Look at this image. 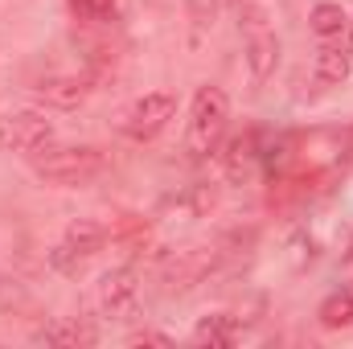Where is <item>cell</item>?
Listing matches in <instances>:
<instances>
[{
  "label": "cell",
  "mask_w": 353,
  "mask_h": 349,
  "mask_svg": "<svg viewBox=\"0 0 353 349\" xmlns=\"http://www.w3.org/2000/svg\"><path fill=\"white\" fill-rule=\"evenodd\" d=\"M230 123V99L222 87H197L193 103H189V123H185V152L193 161H210L226 136Z\"/></svg>",
  "instance_id": "obj_1"
},
{
  "label": "cell",
  "mask_w": 353,
  "mask_h": 349,
  "mask_svg": "<svg viewBox=\"0 0 353 349\" xmlns=\"http://www.w3.org/2000/svg\"><path fill=\"white\" fill-rule=\"evenodd\" d=\"M33 173L46 185L58 189H79L94 177L107 173V152L94 144H70V148H41L33 157Z\"/></svg>",
  "instance_id": "obj_2"
},
{
  "label": "cell",
  "mask_w": 353,
  "mask_h": 349,
  "mask_svg": "<svg viewBox=\"0 0 353 349\" xmlns=\"http://www.w3.org/2000/svg\"><path fill=\"white\" fill-rule=\"evenodd\" d=\"M239 33H243V58H247V70H251V83L263 87L267 79L279 70V33L271 29L267 12L247 0L239 8Z\"/></svg>",
  "instance_id": "obj_3"
},
{
  "label": "cell",
  "mask_w": 353,
  "mask_h": 349,
  "mask_svg": "<svg viewBox=\"0 0 353 349\" xmlns=\"http://www.w3.org/2000/svg\"><path fill=\"white\" fill-rule=\"evenodd\" d=\"M173 115H176V94L173 90H144L140 99H132V103L123 107L119 132H123L128 140H136V144H148V140H157V136L169 128Z\"/></svg>",
  "instance_id": "obj_4"
},
{
  "label": "cell",
  "mask_w": 353,
  "mask_h": 349,
  "mask_svg": "<svg viewBox=\"0 0 353 349\" xmlns=\"http://www.w3.org/2000/svg\"><path fill=\"white\" fill-rule=\"evenodd\" d=\"M54 136H58V128L46 111H8V115H0V152L37 157L41 148L54 144Z\"/></svg>",
  "instance_id": "obj_5"
},
{
  "label": "cell",
  "mask_w": 353,
  "mask_h": 349,
  "mask_svg": "<svg viewBox=\"0 0 353 349\" xmlns=\"http://www.w3.org/2000/svg\"><path fill=\"white\" fill-rule=\"evenodd\" d=\"M103 247H107V226L94 222V218H74L62 230V239L50 247V267L62 271V275H70V271H79L87 259H94Z\"/></svg>",
  "instance_id": "obj_6"
},
{
  "label": "cell",
  "mask_w": 353,
  "mask_h": 349,
  "mask_svg": "<svg viewBox=\"0 0 353 349\" xmlns=\"http://www.w3.org/2000/svg\"><path fill=\"white\" fill-rule=\"evenodd\" d=\"M140 300V279L132 267H115L99 279V308L107 317H128Z\"/></svg>",
  "instance_id": "obj_7"
},
{
  "label": "cell",
  "mask_w": 353,
  "mask_h": 349,
  "mask_svg": "<svg viewBox=\"0 0 353 349\" xmlns=\"http://www.w3.org/2000/svg\"><path fill=\"white\" fill-rule=\"evenodd\" d=\"M214 263H218V251H214V247H189V251H181L176 259H169L165 279H169V288L185 292V288L201 283V279L214 271Z\"/></svg>",
  "instance_id": "obj_8"
},
{
  "label": "cell",
  "mask_w": 353,
  "mask_h": 349,
  "mask_svg": "<svg viewBox=\"0 0 353 349\" xmlns=\"http://www.w3.org/2000/svg\"><path fill=\"white\" fill-rule=\"evenodd\" d=\"M350 70H353L350 46H341V37H337V41H321L316 62H312V79H316V87H341V83L350 79Z\"/></svg>",
  "instance_id": "obj_9"
},
{
  "label": "cell",
  "mask_w": 353,
  "mask_h": 349,
  "mask_svg": "<svg viewBox=\"0 0 353 349\" xmlns=\"http://www.w3.org/2000/svg\"><path fill=\"white\" fill-rule=\"evenodd\" d=\"M37 94H41L50 107L70 111V107H79L90 94V79H83V74H54V79H41V83H37Z\"/></svg>",
  "instance_id": "obj_10"
},
{
  "label": "cell",
  "mask_w": 353,
  "mask_h": 349,
  "mask_svg": "<svg viewBox=\"0 0 353 349\" xmlns=\"http://www.w3.org/2000/svg\"><path fill=\"white\" fill-rule=\"evenodd\" d=\"M37 341H46V346H94L99 333L79 317H54L50 325L37 329Z\"/></svg>",
  "instance_id": "obj_11"
},
{
  "label": "cell",
  "mask_w": 353,
  "mask_h": 349,
  "mask_svg": "<svg viewBox=\"0 0 353 349\" xmlns=\"http://www.w3.org/2000/svg\"><path fill=\"white\" fill-rule=\"evenodd\" d=\"M255 165H259V136H255V132L234 136V140L226 144V152H222V169H226V177H230V181H243Z\"/></svg>",
  "instance_id": "obj_12"
},
{
  "label": "cell",
  "mask_w": 353,
  "mask_h": 349,
  "mask_svg": "<svg viewBox=\"0 0 353 349\" xmlns=\"http://www.w3.org/2000/svg\"><path fill=\"white\" fill-rule=\"evenodd\" d=\"M308 29H312L321 41H337V37L350 29V8H341L337 0H321V4H312V12H308Z\"/></svg>",
  "instance_id": "obj_13"
},
{
  "label": "cell",
  "mask_w": 353,
  "mask_h": 349,
  "mask_svg": "<svg viewBox=\"0 0 353 349\" xmlns=\"http://www.w3.org/2000/svg\"><path fill=\"white\" fill-rule=\"evenodd\" d=\"M316 321L325 329H350L353 325V283H341L333 296H325V304L316 308Z\"/></svg>",
  "instance_id": "obj_14"
},
{
  "label": "cell",
  "mask_w": 353,
  "mask_h": 349,
  "mask_svg": "<svg viewBox=\"0 0 353 349\" xmlns=\"http://www.w3.org/2000/svg\"><path fill=\"white\" fill-rule=\"evenodd\" d=\"M234 337H239V321H234L230 312H210V317H201L197 329H193V341H197V346H230Z\"/></svg>",
  "instance_id": "obj_15"
},
{
  "label": "cell",
  "mask_w": 353,
  "mask_h": 349,
  "mask_svg": "<svg viewBox=\"0 0 353 349\" xmlns=\"http://www.w3.org/2000/svg\"><path fill=\"white\" fill-rule=\"evenodd\" d=\"M29 308V292L21 279H12L8 271H0V312H21Z\"/></svg>",
  "instance_id": "obj_16"
},
{
  "label": "cell",
  "mask_w": 353,
  "mask_h": 349,
  "mask_svg": "<svg viewBox=\"0 0 353 349\" xmlns=\"http://www.w3.org/2000/svg\"><path fill=\"white\" fill-rule=\"evenodd\" d=\"M70 8L83 21H107V17H115V0H70Z\"/></svg>",
  "instance_id": "obj_17"
},
{
  "label": "cell",
  "mask_w": 353,
  "mask_h": 349,
  "mask_svg": "<svg viewBox=\"0 0 353 349\" xmlns=\"http://www.w3.org/2000/svg\"><path fill=\"white\" fill-rule=\"evenodd\" d=\"M185 8H189V17H193L197 29L214 25V0H185Z\"/></svg>",
  "instance_id": "obj_18"
},
{
  "label": "cell",
  "mask_w": 353,
  "mask_h": 349,
  "mask_svg": "<svg viewBox=\"0 0 353 349\" xmlns=\"http://www.w3.org/2000/svg\"><path fill=\"white\" fill-rule=\"evenodd\" d=\"M128 341H132V346H173V337H169V333H152V329H144V333H132V337H128Z\"/></svg>",
  "instance_id": "obj_19"
},
{
  "label": "cell",
  "mask_w": 353,
  "mask_h": 349,
  "mask_svg": "<svg viewBox=\"0 0 353 349\" xmlns=\"http://www.w3.org/2000/svg\"><path fill=\"white\" fill-rule=\"evenodd\" d=\"M345 33H350V41H345V46H350V58H353V12H350V29H345Z\"/></svg>",
  "instance_id": "obj_20"
},
{
  "label": "cell",
  "mask_w": 353,
  "mask_h": 349,
  "mask_svg": "<svg viewBox=\"0 0 353 349\" xmlns=\"http://www.w3.org/2000/svg\"><path fill=\"white\" fill-rule=\"evenodd\" d=\"M230 4H234V8H243V4H247V0H230Z\"/></svg>",
  "instance_id": "obj_21"
}]
</instances>
